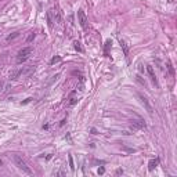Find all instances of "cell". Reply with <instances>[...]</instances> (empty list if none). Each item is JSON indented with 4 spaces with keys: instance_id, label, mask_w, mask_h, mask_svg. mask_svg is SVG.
<instances>
[{
    "instance_id": "6da1fadb",
    "label": "cell",
    "mask_w": 177,
    "mask_h": 177,
    "mask_svg": "<svg viewBox=\"0 0 177 177\" xmlns=\"http://www.w3.org/2000/svg\"><path fill=\"white\" fill-rule=\"evenodd\" d=\"M32 54V47H25L22 50L18 51V54H17V64H22L29 58V55Z\"/></svg>"
},
{
    "instance_id": "7a4b0ae2",
    "label": "cell",
    "mask_w": 177,
    "mask_h": 177,
    "mask_svg": "<svg viewBox=\"0 0 177 177\" xmlns=\"http://www.w3.org/2000/svg\"><path fill=\"white\" fill-rule=\"evenodd\" d=\"M14 162H15V165L18 166V169H21L24 173H26V174H32V170H30V168L26 165V162H25V161L21 158V156L15 155V156H14Z\"/></svg>"
},
{
    "instance_id": "3957f363",
    "label": "cell",
    "mask_w": 177,
    "mask_h": 177,
    "mask_svg": "<svg viewBox=\"0 0 177 177\" xmlns=\"http://www.w3.org/2000/svg\"><path fill=\"white\" fill-rule=\"evenodd\" d=\"M138 98H140V102H141L143 105H144V107H145V109L148 111V114H150V115H152V112H154V109H152V105L150 104V101H148V98H147V97H144L143 94H138Z\"/></svg>"
},
{
    "instance_id": "277c9868",
    "label": "cell",
    "mask_w": 177,
    "mask_h": 177,
    "mask_svg": "<svg viewBox=\"0 0 177 177\" xmlns=\"http://www.w3.org/2000/svg\"><path fill=\"white\" fill-rule=\"evenodd\" d=\"M78 19H79L80 26L83 28V29H86L87 28V17H86V14H84L83 10H79L78 11Z\"/></svg>"
},
{
    "instance_id": "5b68a950",
    "label": "cell",
    "mask_w": 177,
    "mask_h": 177,
    "mask_svg": "<svg viewBox=\"0 0 177 177\" xmlns=\"http://www.w3.org/2000/svg\"><path fill=\"white\" fill-rule=\"evenodd\" d=\"M21 76H22V68L15 69V71H12V72L10 73V80H17V79L21 78Z\"/></svg>"
},
{
    "instance_id": "8992f818",
    "label": "cell",
    "mask_w": 177,
    "mask_h": 177,
    "mask_svg": "<svg viewBox=\"0 0 177 177\" xmlns=\"http://www.w3.org/2000/svg\"><path fill=\"white\" fill-rule=\"evenodd\" d=\"M147 72H148V75H150V78H151V80L154 82V83L158 86V80H156V76H155V72H154V68L151 65H147Z\"/></svg>"
},
{
    "instance_id": "52a82bcc",
    "label": "cell",
    "mask_w": 177,
    "mask_h": 177,
    "mask_svg": "<svg viewBox=\"0 0 177 177\" xmlns=\"http://www.w3.org/2000/svg\"><path fill=\"white\" fill-rule=\"evenodd\" d=\"M133 126L137 127V129H145V122L143 119H136V120H132Z\"/></svg>"
},
{
    "instance_id": "ba28073f",
    "label": "cell",
    "mask_w": 177,
    "mask_h": 177,
    "mask_svg": "<svg viewBox=\"0 0 177 177\" xmlns=\"http://www.w3.org/2000/svg\"><path fill=\"white\" fill-rule=\"evenodd\" d=\"M158 165H159V158H156V159H151L150 163H148V169H150V170H154V169H155Z\"/></svg>"
},
{
    "instance_id": "9c48e42d",
    "label": "cell",
    "mask_w": 177,
    "mask_h": 177,
    "mask_svg": "<svg viewBox=\"0 0 177 177\" xmlns=\"http://www.w3.org/2000/svg\"><path fill=\"white\" fill-rule=\"evenodd\" d=\"M19 35H21L19 32H14V33H11V35H8V36L6 37V40H7V42H11V40H15L17 37H19Z\"/></svg>"
},
{
    "instance_id": "30bf717a",
    "label": "cell",
    "mask_w": 177,
    "mask_h": 177,
    "mask_svg": "<svg viewBox=\"0 0 177 177\" xmlns=\"http://www.w3.org/2000/svg\"><path fill=\"white\" fill-rule=\"evenodd\" d=\"M120 46H122V48H123V53H125V55L129 54V47H127V44H126V42H125V40L120 39Z\"/></svg>"
},
{
    "instance_id": "8fae6325",
    "label": "cell",
    "mask_w": 177,
    "mask_h": 177,
    "mask_svg": "<svg viewBox=\"0 0 177 177\" xmlns=\"http://www.w3.org/2000/svg\"><path fill=\"white\" fill-rule=\"evenodd\" d=\"M73 47H75V50L79 51V53H82V51H83V48H82L80 43H79L78 40H75V42H73Z\"/></svg>"
},
{
    "instance_id": "7c38bea8",
    "label": "cell",
    "mask_w": 177,
    "mask_h": 177,
    "mask_svg": "<svg viewBox=\"0 0 177 177\" xmlns=\"http://www.w3.org/2000/svg\"><path fill=\"white\" fill-rule=\"evenodd\" d=\"M75 93L76 91H72V93H71V101H69V105H75L76 104V101H78V98H75Z\"/></svg>"
},
{
    "instance_id": "4fadbf2b",
    "label": "cell",
    "mask_w": 177,
    "mask_h": 177,
    "mask_svg": "<svg viewBox=\"0 0 177 177\" xmlns=\"http://www.w3.org/2000/svg\"><path fill=\"white\" fill-rule=\"evenodd\" d=\"M60 61H61V57H60V55H57V57H53V58H51L50 64H51V65H54L55 62H60Z\"/></svg>"
},
{
    "instance_id": "5bb4252c",
    "label": "cell",
    "mask_w": 177,
    "mask_h": 177,
    "mask_svg": "<svg viewBox=\"0 0 177 177\" xmlns=\"http://www.w3.org/2000/svg\"><path fill=\"white\" fill-rule=\"evenodd\" d=\"M35 36H36V33H35V32H30V35H29V36H28L26 42H28V43H30V42H32L33 39H35Z\"/></svg>"
},
{
    "instance_id": "9a60e30c",
    "label": "cell",
    "mask_w": 177,
    "mask_h": 177,
    "mask_svg": "<svg viewBox=\"0 0 177 177\" xmlns=\"http://www.w3.org/2000/svg\"><path fill=\"white\" fill-rule=\"evenodd\" d=\"M47 21H48V25H50V26H53V19H51V10L47 12Z\"/></svg>"
},
{
    "instance_id": "2e32d148",
    "label": "cell",
    "mask_w": 177,
    "mask_h": 177,
    "mask_svg": "<svg viewBox=\"0 0 177 177\" xmlns=\"http://www.w3.org/2000/svg\"><path fill=\"white\" fill-rule=\"evenodd\" d=\"M69 166H71V169L72 170H75V166H73V161H72V156L69 155Z\"/></svg>"
},
{
    "instance_id": "e0dca14e",
    "label": "cell",
    "mask_w": 177,
    "mask_h": 177,
    "mask_svg": "<svg viewBox=\"0 0 177 177\" xmlns=\"http://www.w3.org/2000/svg\"><path fill=\"white\" fill-rule=\"evenodd\" d=\"M109 46H111V42H107V46H105V54H107V53H108V48H109Z\"/></svg>"
},
{
    "instance_id": "ac0fdd59",
    "label": "cell",
    "mask_w": 177,
    "mask_h": 177,
    "mask_svg": "<svg viewBox=\"0 0 177 177\" xmlns=\"http://www.w3.org/2000/svg\"><path fill=\"white\" fill-rule=\"evenodd\" d=\"M104 173H105V168H102V166H101V168L98 169V174H104Z\"/></svg>"
}]
</instances>
